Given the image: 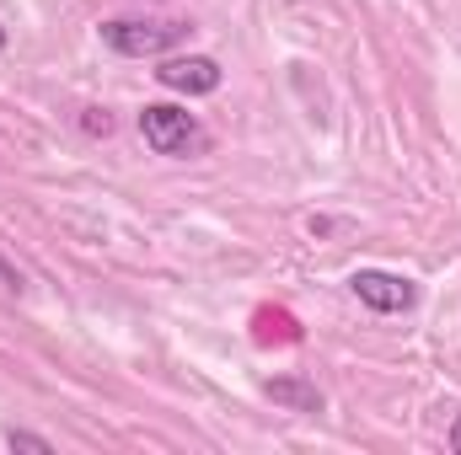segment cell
Returning <instances> with one entry per match:
<instances>
[{"instance_id":"obj_1","label":"cell","mask_w":461,"mask_h":455,"mask_svg":"<svg viewBox=\"0 0 461 455\" xmlns=\"http://www.w3.org/2000/svg\"><path fill=\"white\" fill-rule=\"evenodd\" d=\"M97 32H103V43L113 54H123V59H156V54H167V49H177L188 38L183 22H161V16H113Z\"/></svg>"},{"instance_id":"obj_2","label":"cell","mask_w":461,"mask_h":455,"mask_svg":"<svg viewBox=\"0 0 461 455\" xmlns=\"http://www.w3.org/2000/svg\"><path fill=\"white\" fill-rule=\"evenodd\" d=\"M140 134H145V145H150L156 156H172V161L199 156V150L210 145V134L199 129V118L188 113V108H172V103L140 108Z\"/></svg>"},{"instance_id":"obj_3","label":"cell","mask_w":461,"mask_h":455,"mask_svg":"<svg viewBox=\"0 0 461 455\" xmlns=\"http://www.w3.org/2000/svg\"><path fill=\"white\" fill-rule=\"evenodd\" d=\"M348 290L370 306V311H381V317H397V311H408L413 300H419V290H413V279H402V273H386V268H359L354 279H348Z\"/></svg>"},{"instance_id":"obj_4","label":"cell","mask_w":461,"mask_h":455,"mask_svg":"<svg viewBox=\"0 0 461 455\" xmlns=\"http://www.w3.org/2000/svg\"><path fill=\"white\" fill-rule=\"evenodd\" d=\"M156 81H161L167 92H188V97H210V92H221V65H215L210 54H177V59H161V70H156Z\"/></svg>"},{"instance_id":"obj_5","label":"cell","mask_w":461,"mask_h":455,"mask_svg":"<svg viewBox=\"0 0 461 455\" xmlns=\"http://www.w3.org/2000/svg\"><path fill=\"white\" fill-rule=\"evenodd\" d=\"M263 391H268V402H279V407H290V413H322V391L306 386V380H295V375L263 380Z\"/></svg>"},{"instance_id":"obj_6","label":"cell","mask_w":461,"mask_h":455,"mask_svg":"<svg viewBox=\"0 0 461 455\" xmlns=\"http://www.w3.org/2000/svg\"><path fill=\"white\" fill-rule=\"evenodd\" d=\"M5 445L11 451H32V455H54V445L43 434H27V429H5Z\"/></svg>"},{"instance_id":"obj_7","label":"cell","mask_w":461,"mask_h":455,"mask_svg":"<svg viewBox=\"0 0 461 455\" xmlns=\"http://www.w3.org/2000/svg\"><path fill=\"white\" fill-rule=\"evenodd\" d=\"M0 284H5V290H22V273H16V268H5V263H0Z\"/></svg>"},{"instance_id":"obj_8","label":"cell","mask_w":461,"mask_h":455,"mask_svg":"<svg viewBox=\"0 0 461 455\" xmlns=\"http://www.w3.org/2000/svg\"><path fill=\"white\" fill-rule=\"evenodd\" d=\"M451 451L461 455V418H456V429H451Z\"/></svg>"},{"instance_id":"obj_9","label":"cell","mask_w":461,"mask_h":455,"mask_svg":"<svg viewBox=\"0 0 461 455\" xmlns=\"http://www.w3.org/2000/svg\"><path fill=\"white\" fill-rule=\"evenodd\" d=\"M0 49H5V27H0Z\"/></svg>"}]
</instances>
